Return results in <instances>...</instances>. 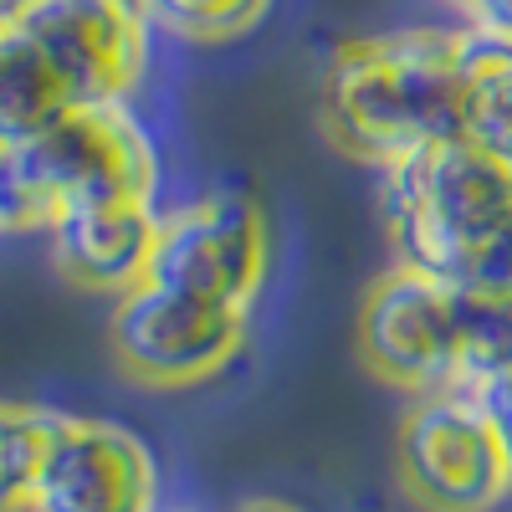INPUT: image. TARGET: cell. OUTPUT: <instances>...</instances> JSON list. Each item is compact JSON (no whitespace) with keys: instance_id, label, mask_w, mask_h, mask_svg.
Here are the masks:
<instances>
[{"instance_id":"6da1fadb","label":"cell","mask_w":512,"mask_h":512,"mask_svg":"<svg viewBox=\"0 0 512 512\" xmlns=\"http://www.w3.org/2000/svg\"><path fill=\"white\" fill-rule=\"evenodd\" d=\"M154 52L144 0H0V144L82 103H128Z\"/></svg>"},{"instance_id":"7a4b0ae2","label":"cell","mask_w":512,"mask_h":512,"mask_svg":"<svg viewBox=\"0 0 512 512\" xmlns=\"http://www.w3.org/2000/svg\"><path fill=\"white\" fill-rule=\"evenodd\" d=\"M318 108L328 139L379 169L461 139L456 31L405 26L338 47L323 67Z\"/></svg>"},{"instance_id":"3957f363","label":"cell","mask_w":512,"mask_h":512,"mask_svg":"<svg viewBox=\"0 0 512 512\" xmlns=\"http://www.w3.org/2000/svg\"><path fill=\"white\" fill-rule=\"evenodd\" d=\"M164 180L154 128L134 103H82L26 144H0V236L52 231L103 200H154Z\"/></svg>"},{"instance_id":"277c9868","label":"cell","mask_w":512,"mask_h":512,"mask_svg":"<svg viewBox=\"0 0 512 512\" xmlns=\"http://www.w3.org/2000/svg\"><path fill=\"white\" fill-rule=\"evenodd\" d=\"M384 216L405 267L466 287L512 236V164L441 139L384 169Z\"/></svg>"},{"instance_id":"5b68a950","label":"cell","mask_w":512,"mask_h":512,"mask_svg":"<svg viewBox=\"0 0 512 512\" xmlns=\"http://www.w3.org/2000/svg\"><path fill=\"white\" fill-rule=\"evenodd\" d=\"M400 482L425 512H492L512 497V451L477 390L415 395L400 420Z\"/></svg>"},{"instance_id":"8992f818","label":"cell","mask_w":512,"mask_h":512,"mask_svg":"<svg viewBox=\"0 0 512 512\" xmlns=\"http://www.w3.org/2000/svg\"><path fill=\"white\" fill-rule=\"evenodd\" d=\"M272 267V226L241 190H205L175 210H159L154 262L144 282L251 313Z\"/></svg>"},{"instance_id":"52a82bcc","label":"cell","mask_w":512,"mask_h":512,"mask_svg":"<svg viewBox=\"0 0 512 512\" xmlns=\"http://www.w3.org/2000/svg\"><path fill=\"white\" fill-rule=\"evenodd\" d=\"M113 359L149 390H190L216 379L246 349V313L139 282L113 297Z\"/></svg>"},{"instance_id":"ba28073f","label":"cell","mask_w":512,"mask_h":512,"mask_svg":"<svg viewBox=\"0 0 512 512\" xmlns=\"http://www.w3.org/2000/svg\"><path fill=\"white\" fill-rule=\"evenodd\" d=\"M359 354L384 384L405 395L461 390L456 282L405 262L390 267L359 308Z\"/></svg>"},{"instance_id":"9c48e42d","label":"cell","mask_w":512,"mask_h":512,"mask_svg":"<svg viewBox=\"0 0 512 512\" xmlns=\"http://www.w3.org/2000/svg\"><path fill=\"white\" fill-rule=\"evenodd\" d=\"M31 512H159L154 451L128 425L57 415Z\"/></svg>"},{"instance_id":"30bf717a","label":"cell","mask_w":512,"mask_h":512,"mask_svg":"<svg viewBox=\"0 0 512 512\" xmlns=\"http://www.w3.org/2000/svg\"><path fill=\"white\" fill-rule=\"evenodd\" d=\"M57 267L93 292L123 297L128 287H139L154 262V236H159V205L154 200H103L82 205L72 216H62L52 231Z\"/></svg>"},{"instance_id":"8fae6325","label":"cell","mask_w":512,"mask_h":512,"mask_svg":"<svg viewBox=\"0 0 512 512\" xmlns=\"http://www.w3.org/2000/svg\"><path fill=\"white\" fill-rule=\"evenodd\" d=\"M461 139L512 164V36L482 21L456 31Z\"/></svg>"},{"instance_id":"7c38bea8","label":"cell","mask_w":512,"mask_h":512,"mask_svg":"<svg viewBox=\"0 0 512 512\" xmlns=\"http://www.w3.org/2000/svg\"><path fill=\"white\" fill-rule=\"evenodd\" d=\"M456 354L461 390H487L512 374V292L456 287Z\"/></svg>"},{"instance_id":"4fadbf2b","label":"cell","mask_w":512,"mask_h":512,"mask_svg":"<svg viewBox=\"0 0 512 512\" xmlns=\"http://www.w3.org/2000/svg\"><path fill=\"white\" fill-rule=\"evenodd\" d=\"M57 415L47 405L0 400V512H31Z\"/></svg>"},{"instance_id":"5bb4252c","label":"cell","mask_w":512,"mask_h":512,"mask_svg":"<svg viewBox=\"0 0 512 512\" xmlns=\"http://www.w3.org/2000/svg\"><path fill=\"white\" fill-rule=\"evenodd\" d=\"M154 31L195 41V47H221L241 41L267 21L272 0H144Z\"/></svg>"},{"instance_id":"9a60e30c","label":"cell","mask_w":512,"mask_h":512,"mask_svg":"<svg viewBox=\"0 0 512 512\" xmlns=\"http://www.w3.org/2000/svg\"><path fill=\"white\" fill-rule=\"evenodd\" d=\"M461 6H466V16H472V21L497 26V31L512 36V0H461Z\"/></svg>"},{"instance_id":"2e32d148","label":"cell","mask_w":512,"mask_h":512,"mask_svg":"<svg viewBox=\"0 0 512 512\" xmlns=\"http://www.w3.org/2000/svg\"><path fill=\"white\" fill-rule=\"evenodd\" d=\"M482 400L492 405V415H497V425H502V436H507V451H512V374L497 379V384H487Z\"/></svg>"},{"instance_id":"e0dca14e","label":"cell","mask_w":512,"mask_h":512,"mask_svg":"<svg viewBox=\"0 0 512 512\" xmlns=\"http://www.w3.org/2000/svg\"><path fill=\"white\" fill-rule=\"evenodd\" d=\"M236 512H303V507H292V502H282V497H251V502H241Z\"/></svg>"}]
</instances>
